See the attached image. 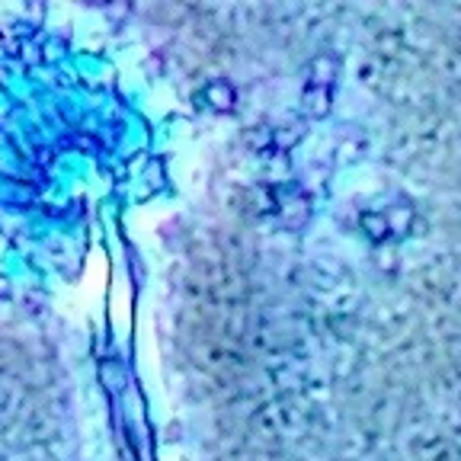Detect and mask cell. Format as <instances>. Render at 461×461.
I'll return each mask as SVG.
<instances>
[{
  "label": "cell",
  "mask_w": 461,
  "mask_h": 461,
  "mask_svg": "<svg viewBox=\"0 0 461 461\" xmlns=\"http://www.w3.org/2000/svg\"><path fill=\"white\" fill-rule=\"evenodd\" d=\"M413 208L410 206H397L391 212H365L363 215V228L371 240H391L395 234H403L410 228Z\"/></svg>",
  "instance_id": "obj_1"
},
{
  "label": "cell",
  "mask_w": 461,
  "mask_h": 461,
  "mask_svg": "<svg viewBox=\"0 0 461 461\" xmlns=\"http://www.w3.org/2000/svg\"><path fill=\"white\" fill-rule=\"evenodd\" d=\"M279 218L288 230H301L305 222L311 218V206H308V199L301 190H288L279 196Z\"/></svg>",
  "instance_id": "obj_2"
},
{
  "label": "cell",
  "mask_w": 461,
  "mask_h": 461,
  "mask_svg": "<svg viewBox=\"0 0 461 461\" xmlns=\"http://www.w3.org/2000/svg\"><path fill=\"white\" fill-rule=\"evenodd\" d=\"M333 106V90L330 87H317V83H305L301 90V113L308 119H324Z\"/></svg>",
  "instance_id": "obj_3"
},
{
  "label": "cell",
  "mask_w": 461,
  "mask_h": 461,
  "mask_svg": "<svg viewBox=\"0 0 461 461\" xmlns=\"http://www.w3.org/2000/svg\"><path fill=\"white\" fill-rule=\"evenodd\" d=\"M337 71H340V61L333 55H317L308 65V83H317V87H337Z\"/></svg>",
  "instance_id": "obj_4"
},
{
  "label": "cell",
  "mask_w": 461,
  "mask_h": 461,
  "mask_svg": "<svg viewBox=\"0 0 461 461\" xmlns=\"http://www.w3.org/2000/svg\"><path fill=\"white\" fill-rule=\"evenodd\" d=\"M206 99L208 106L215 109V113H230L234 109V99H238V93H234V87H230L228 81H208L206 83Z\"/></svg>",
  "instance_id": "obj_5"
},
{
  "label": "cell",
  "mask_w": 461,
  "mask_h": 461,
  "mask_svg": "<svg viewBox=\"0 0 461 461\" xmlns=\"http://www.w3.org/2000/svg\"><path fill=\"white\" fill-rule=\"evenodd\" d=\"M7 295H10V282L0 276V298H7Z\"/></svg>",
  "instance_id": "obj_6"
}]
</instances>
